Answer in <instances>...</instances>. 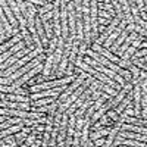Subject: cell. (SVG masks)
Returning a JSON list of instances; mask_svg holds the SVG:
<instances>
[{"instance_id":"obj_1","label":"cell","mask_w":147,"mask_h":147,"mask_svg":"<svg viewBox=\"0 0 147 147\" xmlns=\"http://www.w3.org/2000/svg\"><path fill=\"white\" fill-rule=\"evenodd\" d=\"M84 62L85 63H87V65H90L91 68H94L96 71H99V72H102V74H105V75H107L110 80H115L119 85H121V87H124V84H125V80L124 78H122L121 75H118V74L116 72H113L112 69H109V68H106V66H103V65H100L99 62H97V60H94L93 57H85L84 59Z\"/></svg>"},{"instance_id":"obj_2","label":"cell","mask_w":147,"mask_h":147,"mask_svg":"<svg viewBox=\"0 0 147 147\" xmlns=\"http://www.w3.org/2000/svg\"><path fill=\"white\" fill-rule=\"evenodd\" d=\"M88 77H90V74H87V72H82V71H81V74H78V77L72 81V84L69 85V87H66V88L62 91L63 94L60 96L59 99H56V102H57L59 105L62 103V102H65V100L68 99V97H69V96H71V94H72V93L75 91V90L80 87V85L84 82V80H85V78H88Z\"/></svg>"},{"instance_id":"obj_3","label":"cell","mask_w":147,"mask_h":147,"mask_svg":"<svg viewBox=\"0 0 147 147\" xmlns=\"http://www.w3.org/2000/svg\"><path fill=\"white\" fill-rule=\"evenodd\" d=\"M43 71V63H38L37 66H34V68H31L27 74H24L22 77H19L18 80H15L13 82H12V87L13 88H19L21 85H24V84H27V81H30L34 75H37L38 72H41Z\"/></svg>"},{"instance_id":"obj_4","label":"cell","mask_w":147,"mask_h":147,"mask_svg":"<svg viewBox=\"0 0 147 147\" xmlns=\"http://www.w3.org/2000/svg\"><path fill=\"white\" fill-rule=\"evenodd\" d=\"M93 50L94 52H97V53H99V55H102V56H105L107 60H110V62H113V63H118L119 62V59L113 55V53H110L109 50H107V49H105V47H102L100 44H97V43H94L93 46Z\"/></svg>"},{"instance_id":"obj_5","label":"cell","mask_w":147,"mask_h":147,"mask_svg":"<svg viewBox=\"0 0 147 147\" xmlns=\"http://www.w3.org/2000/svg\"><path fill=\"white\" fill-rule=\"evenodd\" d=\"M22 47H25V41H18V43H16L13 47H12V49H7V50H6L5 53H2V55H0V65H2L6 59H9L13 53H16L18 50H21Z\"/></svg>"},{"instance_id":"obj_6","label":"cell","mask_w":147,"mask_h":147,"mask_svg":"<svg viewBox=\"0 0 147 147\" xmlns=\"http://www.w3.org/2000/svg\"><path fill=\"white\" fill-rule=\"evenodd\" d=\"M119 136H122L124 138H132V140H138V141H146V134H140V132H134V131H118Z\"/></svg>"},{"instance_id":"obj_7","label":"cell","mask_w":147,"mask_h":147,"mask_svg":"<svg viewBox=\"0 0 147 147\" xmlns=\"http://www.w3.org/2000/svg\"><path fill=\"white\" fill-rule=\"evenodd\" d=\"M119 129H122V131H134V132H140V134H146V132H147L146 127H140V125L128 124V122H122Z\"/></svg>"},{"instance_id":"obj_8","label":"cell","mask_w":147,"mask_h":147,"mask_svg":"<svg viewBox=\"0 0 147 147\" xmlns=\"http://www.w3.org/2000/svg\"><path fill=\"white\" fill-rule=\"evenodd\" d=\"M31 132V127L30 128H22V131H18L15 132V140H16V144L18 146H24V141H25L27 136Z\"/></svg>"},{"instance_id":"obj_9","label":"cell","mask_w":147,"mask_h":147,"mask_svg":"<svg viewBox=\"0 0 147 147\" xmlns=\"http://www.w3.org/2000/svg\"><path fill=\"white\" fill-rule=\"evenodd\" d=\"M21 38H22V35H21V34H15V37H13L12 40H9V41H7L6 44H3V46H0V55L5 53L9 47H13L18 41H21Z\"/></svg>"},{"instance_id":"obj_10","label":"cell","mask_w":147,"mask_h":147,"mask_svg":"<svg viewBox=\"0 0 147 147\" xmlns=\"http://www.w3.org/2000/svg\"><path fill=\"white\" fill-rule=\"evenodd\" d=\"M119 128H121V125L119 124H116L113 128H110V131H109V134H107V140L105 141V144L103 146H112V143H113V140H115V137H116V134H118V131H119Z\"/></svg>"},{"instance_id":"obj_11","label":"cell","mask_w":147,"mask_h":147,"mask_svg":"<svg viewBox=\"0 0 147 147\" xmlns=\"http://www.w3.org/2000/svg\"><path fill=\"white\" fill-rule=\"evenodd\" d=\"M52 62H53V56L50 55V56H47L46 57V63L43 65V75L47 78L49 75H50V74H52Z\"/></svg>"},{"instance_id":"obj_12","label":"cell","mask_w":147,"mask_h":147,"mask_svg":"<svg viewBox=\"0 0 147 147\" xmlns=\"http://www.w3.org/2000/svg\"><path fill=\"white\" fill-rule=\"evenodd\" d=\"M40 19H41V18H40ZM41 24H43V28H44V32H46L47 40H50L52 37H55V34H53V28H52V24L49 22V19H41Z\"/></svg>"},{"instance_id":"obj_13","label":"cell","mask_w":147,"mask_h":147,"mask_svg":"<svg viewBox=\"0 0 147 147\" xmlns=\"http://www.w3.org/2000/svg\"><path fill=\"white\" fill-rule=\"evenodd\" d=\"M119 34H121V31L115 28V30L112 31V34H110V35L107 37V38H106V40L103 41V43H105V47L107 49V47H110V46H112V44H113V41H115V40L118 38V35H119Z\"/></svg>"},{"instance_id":"obj_14","label":"cell","mask_w":147,"mask_h":147,"mask_svg":"<svg viewBox=\"0 0 147 147\" xmlns=\"http://www.w3.org/2000/svg\"><path fill=\"white\" fill-rule=\"evenodd\" d=\"M37 134H38V131L31 125V132H30V136L25 138V141H24V146H31L35 141V138H37Z\"/></svg>"},{"instance_id":"obj_15","label":"cell","mask_w":147,"mask_h":147,"mask_svg":"<svg viewBox=\"0 0 147 147\" xmlns=\"http://www.w3.org/2000/svg\"><path fill=\"white\" fill-rule=\"evenodd\" d=\"M124 122H128V124H134V125H140V127H146V119H141V118H137V116H127Z\"/></svg>"},{"instance_id":"obj_16","label":"cell","mask_w":147,"mask_h":147,"mask_svg":"<svg viewBox=\"0 0 147 147\" xmlns=\"http://www.w3.org/2000/svg\"><path fill=\"white\" fill-rule=\"evenodd\" d=\"M119 146H137V147H144L146 146V143L144 141H138V140H136V141H134L132 138H124V140H122L121 141V144Z\"/></svg>"},{"instance_id":"obj_17","label":"cell","mask_w":147,"mask_h":147,"mask_svg":"<svg viewBox=\"0 0 147 147\" xmlns=\"http://www.w3.org/2000/svg\"><path fill=\"white\" fill-rule=\"evenodd\" d=\"M56 46H57V37H52L50 40H49V47H47V56H50L55 50H56Z\"/></svg>"},{"instance_id":"obj_18","label":"cell","mask_w":147,"mask_h":147,"mask_svg":"<svg viewBox=\"0 0 147 147\" xmlns=\"http://www.w3.org/2000/svg\"><path fill=\"white\" fill-rule=\"evenodd\" d=\"M131 63H132L134 66H140V68H143V71L147 69V68H146V56L138 57V59H132V60H131Z\"/></svg>"},{"instance_id":"obj_19","label":"cell","mask_w":147,"mask_h":147,"mask_svg":"<svg viewBox=\"0 0 147 147\" xmlns=\"http://www.w3.org/2000/svg\"><path fill=\"white\" fill-rule=\"evenodd\" d=\"M136 50H137V49H136V47H132V46H131V47H128L127 50H125L124 53H122L121 59H122V60H128V59L134 55V52H136Z\"/></svg>"},{"instance_id":"obj_20","label":"cell","mask_w":147,"mask_h":147,"mask_svg":"<svg viewBox=\"0 0 147 147\" xmlns=\"http://www.w3.org/2000/svg\"><path fill=\"white\" fill-rule=\"evenodd\" d=\"M3 141L6 143V146H12V147L18 146V144H16V140H15V136H12V134H9V136H6V137H3Z\"/></svg>"},{"instance_id":"obj_21","label":"cell","mask_w":147,"mask_h":147,"mask_svg":"<svg viewBox=\"0 0 147 147\" xmlns=\"http://www.w3.org/2000/svg\"><path fill=\"white\" fill-rule=\"evenodd\" d=\"M97 16H99V18H106V19H113V16L110 15L109 12L103 10V9H100L99 12H97Z\"/></svg>"},{"instance_id":"obj_22","label":"cell","mask_w":147,"mask_h":147,"mask_svg":"<svg viewBox=\"0 0 147 147\" xmlns=\"http://www.w3.org/2000/svg\"><path fill=\"white\" fill-rule=\"evenodd\" d=\"M112 22V19H106V18H99L97 16V24H102V25H109Z\"/></svg>"},{"instance_id":"obj_23","label":"cell","mask_w":147,"mask_h":147,"mask_svg":"<svg viewBox=\"0 0 147 147\" xmlns=\"http://www.w3.org/2000/svg\"><path fill=\"white\" fill-rule=\"evenodd\" d=\"M107 116H109V119H112V121H118V113L115 112V110H112V112H109V113H106Z\"/></svg>"},{"instance_id":"obj_24","label":"cell","mask_w":147,"mask_h":147,"mask_svg":"<svg viewBox=\"0 0 147 147\" xmlns=\"http://www.w3.org/2000/svg\"><path fill=\"white\" fill-rule=\"evenodd\" d=\"M105 141H106V140L100 137V138H97V140H94L93 143H94V146H103V144H105Z\"/></svg>"},{"instance_id":"obj_25","label":"cell","mask_w":147,"mask_h":147,"mask_svg":"<svg viewBox=\"0 0 147 147\" xmlns=\"http://www.w3.org/2000/svg\"><path fill=\"white\" fill-rule=\"evenodd\" d=\"M7 37H10V35H9L7 32H5V34H2V35H0V43H2L3 40H6V38H7Z\"/></svg>"},{"instance_id":"obj_26","label":"cell","mask_w":147,"mask_h":147,"mask_svg":"<svg viewBox=\"0 0 147 147\" xmlns=\"http://www.w3.org/2000/svg\"><path fill=\"white\" fill-rule=\"evenodd\" d=\"M6 31H5V28H3V24H2V21H0V34H5Z\"/></svg>"},{"instance_id":"obj_27","label":"cell","mask_w":147,"mask_h":147,"mask_svg":"<svg viewBox=\"0 0 147 147\" xmlns=\"http://www.w3.org/2000/svg\"><path fill=\"white\" fill-rule=\"evenodd\" d=\"M31 146H34V147H38V146H41V141H34Z\"/></svg>"},{"instance_id":"obj_28","label":"cell","mask_w":147,"mask_h":147,"mask_svg":"<svg viewBox=\"0 0 147 147\" xmlns=\"http://www.w3.org/2000/svg\"><path fill=\"white\" fill-rule=\"evenodd\" d=\"M63 2H65V3H69V2H72V0H63Z\"/></svg>"},{"instance_id":"obj_29","label":"cell","mask_w":147,"mask_h":147,"mask_svg":"<svg viewBox=\"0 0 147 147\" xmlns=\"http://www.w3.org/2000/svg\"><path fill=\"white\" fill-rule=\"evenodd\" d=\"M0 35H2V34H0Z\"/></svg>"}]
</instances>
